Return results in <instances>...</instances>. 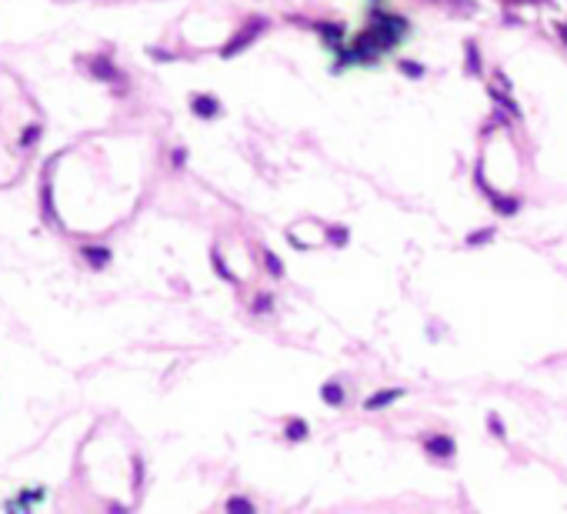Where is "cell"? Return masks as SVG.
<instances>
[{
  "instance_id": "obj_1",
  "label": "cell",
  "mask_w": 567,
  "mask_h": 514,
  "mask_svg": "<svg viewBox=\"0 0 567 514\" xmlns=\"http://www.w3.org/2000/svg\"><path fill=\"white\" fill-rule=\"evenodd\" d=\"M394 398H398V391H384V394L371 398V401H368V408H371V411H378L381 404H388V401H394Z\"/></svg>"
},
{
  "instance_id": "obj_2",
  "label": "cell",
  "mask_w": 567,
  "mask_h": 514,
  "mask_svg": "<svg viewBox=\"0 0 567 514\" xmlns=\"http://www.w3.org/2000/svg\"><path fill=\"white\" fill-rule=\"evenodd\" d=\"M194 107H197L204 117H210V114L217 111V104H214V101H207V97H197V101H194Z\"/></svg>"
},
{
  "instance_id": "obj_3",
  "label": "cell",
  "mask_w": 567,
  "mask_h": 514,
  "mask_svg": "<svg viewBox=\"0 0 567 514\" xmlns=\"http://www.w3.org/2000/svg\"><path fill=\"white\" fill-rule=\"evenodd\" d=\"M431 451H434V454H451V441H447V438H434V441H431Z\"/></svg>"
},
{
  "instance_id": "obj_4",
  "label": "cell",
  "mask_w": 567,
  "mask_h": 514,
  "mask_svg": "<svg viewBox=\"0 0 567 514\" xmlns=\"http://www.w3.org/2000/svg\"><path fill=\"white\" fill-rule=\"evenodd\" d=\"M305 431H308V424H291V428H288L291 438H305Z\"/></svg>"
},
{
  "instance_id": "obj_5",
  "label": "cell",
  "mask_w": 567,
  "mask_h": 514,
  "mask_svg": "<svg viewBox=\"0 0 567 514\" xmlns=\"http://www.w3.org/2000/svg\"><path fill=\"white\" fill-rule=\"evenodd\" d=\"M324 398L338 404V401H341V391H338V388H324Z\"/></svg>"
},
{
  "instance_id": "obj_6",
  "label": "cell",
  "mask_w": 567,
  "mask_h": 514,
  "mask_svg": "<svg viewBox=\"0 0 567 514\" xmlns=\"http://www.w3.org/2000/svg\"><path fill=\"white\" fill-rule=\"evenodd\" d=\"M230 511H250V504L237 497V501H230Z\"/></svg>"
},
{
  "instance_id": "obj_7",
  "label": "cell",
  "mask_w": 567,
  "mask_h": 514,
  "mask_svg": "<svg viewBox=\"0 0 567 514\" xmlns=\"http://www.w3.org/2000/svg\"><path fill=\"white\" fill-rule=\"evenodd\" d=\"M560 38H564V41H567V24H564V28H560Z\"/></svg>"
},
{
  "instance_id": "obj_8",
  "label": "cell",
  "mask_w": 567,
  "mask_h": 514,
  "mask_svg": "<svg viewBox=\"0 0 567 514\" xmlns=\"http://www.w3.org/2000/svg\"><path fill=\"white\" fill-rule=\"evenodd\" d=\"M511 4H524V0H511Z\"/></svg>"
}]
</instances>
